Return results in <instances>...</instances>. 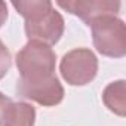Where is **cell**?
<instances>
[{
    "label": "cell",
    "mask_w": 126,
    "mask_h": 126,
    "mask_svg": "<svg viewBox=\"0 0 126 126\" xmlns=\"http://www.w3.org/2000/svg\"><path fill=\"white\" fill-rule=\"evenodd\" d=\"M12 6L24 16L25 36L28 40H37L46 45H55L64 33V18L49 0L12 2Z\"/></svg>",
    "instance_id": "6da1fadb"
},
{
    "label": "cell",
    "mask_w": 126,
    "mask_h": 126,
    "mask_svg": "<svg viewBox=\"0 0 126 126\" xmlns=\"http://www.w3.org/2000/svg\"><path fill=\"white\" fill-rule=\"evenodd\" d=\"M16 67L21 82L36 83L45 82L55 76L56 55L53 49L42 42L30 40L16 53Z\"/></svg>",
    "instance_id": "7a4b0ae2"
},
{
    "label": "cell",
    "mask_w": 126,
    "mask_h": 126,
    "mask_svg": "<svg viewBox=\"0 0 126 126\" xmlns=\"http://www.w3.org/2000/svg\"><path fill=\"white\" fill-rule=\"evenodd\" d=\"M95 49L108 58H123L126 55V27L122 19L113 15L95 18L89 24Z\"/></svg>",
    "instance_id": "3957f363"
},
{
    "label": "cell",
    "mask_w": 126,
    "mask_h": 126,
    "mask_svg": "<svg viewBox=\"0 0 126 126\" xmlns=\"http://www.w3.org/2000/svg\"><path fill=\"white\" fill-rule=\"evenodd\" d=\"M59 73L68 85L85 86L98 73V58L88 47H77L67 52L59 62Z\"/></svg>",
    "instance_id": "277c9868"
},
{
    "label": "cell",
    "mask_w": 126,
    "mask_h": 126,
    "mask_svg": "<svg viewBox=\"0 0 126 126\" xmlns=\"http://www.w3.org/2000/svg\"><path fill=\"white\" fill-rule=\"evenodd\" d=\"M16 94L18 96L34 101L43 107H55L64 99V88L59 83L56 76H53L49 80L36 83H25L18 80Z\"/></svg>",
    "instance_id": "5b68a950"
},
{
    "label": "cell",
    "mask_w": 126,
    "mask_h": 126,
    "mask_svg": "<svg viewBox=\"0 0 126 126\" xmlns=\"http://www.w3.org/2000/svg\"><path fill=\"white\" fill-rule=\"evenodd\" d=\"M59 8L79 16L88 25L95 18L104 15L116 16L120 11V2L111 0H70V2H56Z\"/></svg>",
    "instance_id": "8992f818"
},
{
    "label": "cell",
    "mask_w": 126,
    "mask_h": 126,
    "mask_svg": "<svg viewBox=\"0 0 126 126\" xmlns=\"http://www.w3.org/2000/svg\"><path fill=\"white\" fill-rule=\"evenodd\" d=\"M125 80L111 82L102 92V101L105 107L114 114L125 117L126 114V89Z\"/></svg>",
    "instance_id": "52a82bcc"
},
{
    "label": "cell",
    "mask_w": 126,
    "mask_h": 126,
    "mask_svg": "<svg viewBox=\"0 0 126 126\" xmlns=\"http://www.w3.org/2000/svg\"><path fill=\"white\" fill-rule=\"evenodd\" d=\"M36 122V108L24 101L14 102L9 105L5 126H34Z\"/></svg>",
    "instance_id": "ba28073f"
},
{
    "label": "cell",
    "mask_w": 126,
    "mask_h": 126,
    "mask_svg": "<svg viewBox=\"0 0 126 126\" xmlns=\"http://www.w3.org/2000/svg\"><path fill=\"white\" fill-rule=\"evenodd\" d=\"M12 64V58H11V52L9 49L5 46V43L0 40V80H2L6 73L9 71Z\"/></svg>",
    "instance_id": "9c48e42d"
},
{
    "label": "cell",
    "mask_w": 126,
    "mask_h": 126,
    "mask_svg": "<svg viewBox=\"0 0 126 126\" xmlns=\"http://www.w3.org/2000/svg\"><path fill=\"white\" fill-rule=\"evenodd\" d=\"M11 104H12V99L0 92V126H5L6 113H8V108H9Z\"/></svg>",
    "instance_id": "30bf717a"
},
{
    "label": "cell",
    "mask_w": 126,
    "mask_h": 126,
    "mask_svg": "<svg viewBox=\"0 0 126 126\" xmlns=\"http://www.w3.org/2000/svg\"><path fill=\"white\" fill-rule=\"evenodd\" d=\"M6 19H8V5L0 0V28L3 27Z\"/></svg>",
    "instance_id": "8fae6325"
}]
</instances>
